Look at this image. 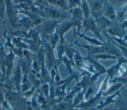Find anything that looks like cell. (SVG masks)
I'll return each mask as SVG.
<instances>
[{"label": "cell", "instance_id": "obj_4", "mask_svg": "<svg viewBox=\"0 0 127 110\" xmlns=\"http://www.w3.org/2000/svg\"><path fill=\"white\" fill-rule=\"evenodd\" d=\"M0 78H1V75H0Z\"/></svg>", "mask_w": 127, "mask_h": 110}, {"label": "cell", "instance_id": "obj_1", "mask_svg": "<svg viewBox=\"0 0 127 110\" xmlns=\"http://www.w3.org/2000/svg\"><path fill=\"white\" fill-rule=\"evenodd\" d=\"M6 9H7V14L9 20L11 24V25L15 27L16 26V19L15 16V12L14 8L10 1L9 0H6Z\"/></svg>", "mask_w": 127, "mask_h": 110}, {"label": "cell", "instance_id": "obj_3", "mask_svg": "<svg viewBox=\"0 0 127 110\" xmlns=\"http://www.w3.org/2000/svg\"><path fill=\"white\" fill-rule=\"evenodd\" d=\"M2 99H3V97H2V94H1V93L0 92V103H1L2 101Z\"/></svg>", "mask_w": 127, "mask_h": 110}, {"label": "cell", "instance_id": "obj_2", "mask_svg": "<svg viewBox=\"0 0 127 110\" xmlns=\"http://www.w3.org/2000/svg\"><path fill=\"white\" fill-rule=\"evenodd\" d=\"M4 6V0H0V14L2 15Z\"/></svg>", "mask_w": 127, "mask_h": 110}]
</instances>
